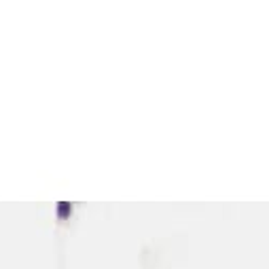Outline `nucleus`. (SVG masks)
<instances>
[{
    "mask_svg": "<svg viewBox=\"0 0 269 269\" xmlns=\"http://www.w3.org/2000/svg\"><path fill=\"white\" fill-rule=\"evenodd\" d=\"M57 210H60V216H62V219H66L68 212H70V203L60 202V203H57Z\"/></svg>",
    "mask_w": 269,
    "mask_h": 269,
    "instance_id": "1",
    "label": "nucleus"
}]
</instances>
